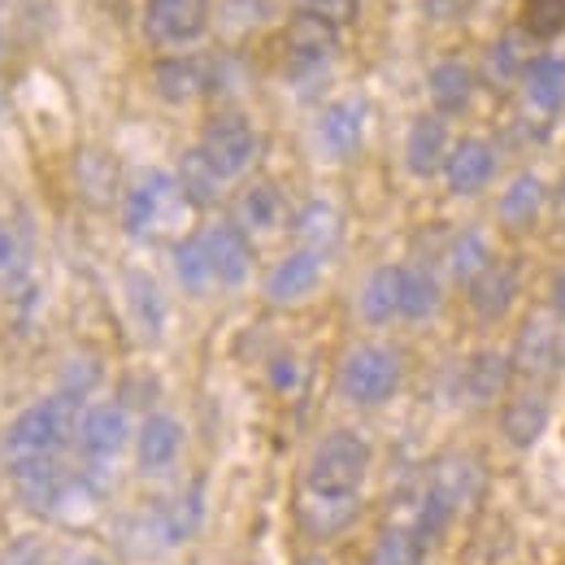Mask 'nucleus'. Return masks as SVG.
Returning <instances> with one entry per match:
<instances>
[{"mask_svg":"<svg viewBox=\"0 0 565 565\" xmlns=\"http://www.w3.org/2000/svg\"><path fill=\"white\" fill-rule=\"evenodd\" d=\"M78 423H83V401L71 392H57V396L22 409L0 439L4 470H22V466H35V461H57L74 444Z\"/></svg>","mask_w":565,"mask_h":565,"instance_id":"f257e3e1","label":"nucleus"},{"mask_svg":"<svg viewBox=\"0 0 565 565\" xmlns=\"http://www.w3.org/2000/svg\"><path fill=\"white\" fill-rule=\"evenodd\" d=\"M365 475H370V444L353 430H335L313 448L305 470V492L309 500H356Z\"/></svg>","mask_w":565,"mask_h":565,"instance_id":"f03ea898","label":"nucleus"},{"mask_svg":"<svg viewBox=\"0 0 565 565\" xmlns=\"http://www.w3.org/2000/svg\"><path fill=\"white\" fill-rule=\"evenodd\" d=\"M401 379H405V365L401 353L387 349V344H361L344 356V370H340V392L361 405V409H379L387 405L396 392H401Z\"/></svg>","mask_w":565,"mask_h":565,"instance_id":"7ed1b4c3","label":"nucleus"},{"mask_svg":"<svg viewBox=\"0 0 565 565\" xmlns=\"http://www.w3.org/2000/svg\"><path fill=\"white\" fill-rule=\"evenodd\" d=\"M183 210H188V196H183L179 179L166 170H148L122 201V226L136 239H157Z\"/></svg>","mask_w":565,"mask_h":565,"instance_id":"20e7f679","label":"nucleus"},{"mask_svg":"<svg viewBox=\"0 0 565 565\" xmlns=\"http://www.w3.org/2000/svg\"><path fill=\"white\" fill-rule=\"evenodd\" d=\"M196 148L205 152V161L217 170V179L231 183V179H239L257 161L262 140H257V131H253V122L244 114H217V118L205 122V136H201Z\"/></svg>","mask_w":565,"mask_h":565,"instance_id":"39448f33","label":"nucleus"},{"mask_svg":"<svg viewBox=\"0 0 565 565\" xmlns=\"http://www.w3.org/2000/svg\"><path fill=\"white\" fill-rule=\"evenodd\" d=\"M335 44H340V26H331L327 18H313V13H296L287 26H282V62L291 78H309V74L327 71V62L335 57Z\"/></svg>","mask_w":565,"mask_h":565,"instance_id":"423d86ee","label":"nucleus"},{"mask_svg":"<svg viewBox=\"0 0 565 565\" xmlns=\"http://www.w3.org/2000/svg\"><path fill=\"white\" fill-rule=\"evenodd\" d=\"M210 31V0H143V35L157 49H188Z\"/></svg>","mask_w":565,"mask_h":565,"instance_id":"0eeeda50","label":"nucleus"},{"mask_svg":"<svg viewBox=\"0 0 565 565\" xmlns=\"http://www.w3.org/2000/svg\"><path fill=\"white\" fill-rule=\"evenodd\" d=\"M365 127H370V105L361 96H344L331 100L318 118V148L331 161H349L356 148L365 143Z\"/></svg>","mask_w":565,"mask_h":565,"instance_id":"6e6552de","label":"nucleus"},{"mask_svg":"<svg viewBox=\"0 0 565 565\" xmlns=\"http://www.w3.org/2000/svg\"><path fill=\"white\" fill-rule=\"evenodd\" d=\"M201 244L210 253V270L217 287H244L253 279V244L235 222H213L201 231Z\"/></svg>","mask_w":565,"mask_h":565,"instance_id":"1a4fd4ad","label":"nucleus"},{"mask_svg":"<svg viewBox=\"0 0 565 565\" xmlns=\"http://www.w3.org/2000/svg\"><path fill=\"white\" fill-rule=\"evenodd\" d=\"M127 439H131V418H127L122 405H92V409L83 414V423H78V435H74L78 452H83L92 466L114 461V457L127 448Z\"/></svg>","mask_w":565,"mask_h":565,"instance_id":"9d476101","label":"nucleus"},{"mask_svg":"<svg viewBox=\"0 0 565 565\" xmlns=\"http://www.w3.org/2000/svg\"><path fill=\"white\" fill-rule=\"evenodd\" d=\"M201 522H205V492H201V488H192V492L157 504V509L143 518V526H148V535L157 540V548H179V544L196 540V535H201Z\"/></svg>","mask_w":565,"mask_h":565,"instance_id":"9b49d317","label":"nucleus"},{"mask_svg":"<svg viewBox=\"0 0 565 565\" xmlns=\"http://www.w3.org/2000/svg\"><path fill=\"white\" fill-rule=\"evenodd\" d=\"M562 361H565L562 327H557L553 318H544V313L526 318V327L518 331V344H513V370H522V374H531V379H544V374H553Z\"/></svg>","mask_w":565,"mask_h":565,"instance_id":"f8f14e48","label":"nucleus"},{"mask_svg":"<svg viewBox=\"0 0 565 565\" xmlns=\"http://www.w3.org/2000/svg\"><path fill=\"white\" fill-rule=\"evenodd\" d=\"M9 479H13V488H18L22 504L31 513H53L74 492V479L71 470L62 466V457L57 461H35V466H22V470H9Z\"/></svg>","mask_w":565,"mask_h":565,"instance_id":"ddd939ff","label":"nucleus"},{"mask_svg":"<svg viewBox=\"0 0 565 565\" xmlns=\"http://www.w3.org/2000/svg\"><path fill=\"white\" fill-rule=\"evenodd\" d=\"M444 179H448V192L452 196H479L495 179V148L488 140H479V136L452 143L448 166H444Z\"/></svg>","mask_w":565,"mask_h":565,"instance_id":"4468645a","label":"nucleus"},{"mask_svg":"<svg viewBox=\"0 0 565 565\" xmlns=\"http://www.w3.org/2000/svg\"><path fill=\"white\" fill-rule=\"evenodd\" d=\"M183 452V423L174 414H148L136 430V461L143 475H166Z\"/></svg>","mask_w":565,"mask_h":565,"instance_id":"2eb2a0df","label":"nucleus"},{"mask_svg":"<svg viewBox=\"0 0 565 565\" xmlns=\"http://www.w3.org/2000/svg\"><path fill=\"white\" fill-rule=\"evenodd\" d=\"M152 87L170 105H192V100L210 96L213 71L210 62H201V57H166V62L152 66Z\"/></svg>","mask_w":565,"mask_h":565,"instance_id":"dca6fc26","label":"nucleus"},{"mask_svg":"<svg viewBox=\"0 0 565 565\" xmlns=\"http://www.w3.org/2000/svg\"><path fill=\"white\" fill-rule=\"evenodd\" d=\"M448 152H452L448 118L423 114V118L409 127V136H405V166H409V174H418V179L439 174V170L448 166Z\"/></svg>","mask_w":565,"mask_h":565,"instance_id":"f3484780","label":"nucleus"},{"mask_svg":"<svg viewBox=\"0 0 565 565\" xmlns=\"http://www.w3.org/2000/svg\"><path fill=\"white\" fill-rule=\"evenodd\" d=\"M322 266L327 262L318 253H305V248H296L291 257H282L279 266L270 270V279H266L270 305H300V300H309L318 291V282H322Z\"/></svg>","mask_w":565,"mask_h":565,"instance_id":"a211bd4d","label":"nucleus"},{"mask_svg":"<svg viewBox=\"0 0 565 565\" xmlns=\"http://www.w3.org/2000/svg\"><path fill=\"white\" fill-rule=\"evenodd\" d=\"M127 313H131V322L140 327L143 340H161L166 335V322H170V305H166V291H161V282L152 279L148 270H127Z\"/></svg>","mask_w":565,"mask_h":565,"instance_id":"6ab92c4d","label":"nucleus"},{"mask_svg":"<svg viewBox=\"0 0 565 565\" xmlns=\"http://www.w3.org/2000/svg\"><path fill=\"white\" fill-rule=\"evenodd\" d=\"M479 488H483V475H479V466H475L470 457H444V461L435 466V475H430L426 500H435L439 509L457 513L461 504H470V500L479 495Z\"/></svg>","mask_w":565,"mask_h":565,"instance_id":"aec40b11","label":"nucleus"},{"mask_svg":"<svg viewBox=\"0 0 565 565\" xmlns=\"http://www.w3.org/2000/svg\"><path fill=\"white\" fill-rule=\"evenodd\" d=\"M291 231H296V239H300L305 253H318L327 262L340 248V239H344V217H340L335 205H327V201H309L305 210L296 213Z\"/></svg>","mask_w":565,"mask_h":565,"instance_id":"412c9836","label":"nucleus"},{"mask_svg":"<svg viewBox=\"0 0 565 565\" xmlns=\"http://www.w3.org/2000/svg\"><path fill=\"white\" fill-rule=\"evenodd\" d=\"M426 92H430V105L439 118L461 114L475 100V71L466 62H439L426 74Z\"/></svg>","mask_w":565,"mask_h":565,"instance_id":"4be33fe9","label":"nucleus"},{"mask_svg":"<svg viewBox=\"0 0 565 565\" xmlns=\"http://www.w3.org/2000/svg\"><path fill=\"white\" fill-rule=\"evenodd\" d=\"M518 296V266L509 262H492L483 275L470 279V309L479 318H500Z\"/></svg>","mask_w":565,"mask_h":565,"instance_id":"5701e85b","label":"nucleus"},{"mask_svg":"<svg viewBox=\"0 0 565 565\" xmlns=\"http://www.w3.org/2000/svg\"><path fill=\"white\" fill-rule=\"evenodd\" d=\"M513 379V361L500 353H475L466 361V374H461V392L475 401V405H492L504 396Z\"/></svg>","mask_w":565,"mask_h":565,"instance_id":"b1692460","label":"nucleus"},{"mask_svg":"<svg viewBox=\"0 0 565 565\" xmlns=\"http://www.w3.org/2000/svg\"><path fill=\"white\" fill-rule=\"evenodd\" d=\"M282 192L275 183H253V188H244V196H239V210H235V226L244 231V235H270V231H279L282 226Z\"/></svg>","mask_w":565,"mask_h":565,"instance_id":"393cba45","label":"nucleus"},{"mask_svg":"<svg viewBox=\"0 0 565 565\" xmlns=\"http://www.w3.org/2000/svg\"><path fill=\"white\" fill-rule=\"evenodd\" d=\"M522 87H526V100L540 109V114H562L565 109V57H535L526 74H522Z\"/></svg>","mask_w":565,"mask_h":565,"instance_id":"a878e982","label":"nucleus"},{"mask_svg":"<svg viewBox=\"0 0 565 565\" xmlns=\"http://www.w3.org/2000/svg\"><path fill=\"white\" fill-rule=\"evenodd\" d=\"M31 282V235L18 222H0V291L18 296Z\"/></svg>","mask_w":565,"mask_h":565,"instance_id":"bb28decb","label":"nucleus"},{"mask_svg":"<svg viewBox=\"0 0 565 565\" xmlns=\"http://www.w3.org/2000/svg\"><path fill=\"white\" fill-rule=\"evenodd\" d=\"M361 318L370 327H383L392 318H401V266H379L365 287H361Z\"/></svg>","mask_w":565,"mask_h":565,"instance_id":"cd10ccee","label":"nucleus"},{"mask_svg":"<svg viewBox=\"0 0 565 565\" xmlns=\"http://www.w3.org/2000/svg\"><path fill=\"white\" fill-rule=\"evenodd\" d=\"M544 210V183L535 179V174H518L509 188H504V196H500V222L509 226V231H526V226H535V217Z\"/></svg>","mask_w":565,"mask_h":565,"instance_id":"c85d7f7f","label":"nucleus"},{"mask_svg":"<svg viewBox=\"0 0 565 565\" xmlns=\"http://www.w3.org/2000/svg\"><path fill=\"white\" fill-rule=\"evenodd\" d=\"M548 426V405L540 396H513L500 414V430L513 448H531Z\"/></svg>","mask_w":565,"mask_h":565,"instance_id":"c756f323","label":"nucleus"},{"mask_svg":"<svg viewBox=\"0 0 565 565\" xmlns=\"http://www.w3.org/2000/svg\"><path fill=\"white\" fill-rule=\"evenodd\" d=\"M179 188H183V196H188V205H196V210H210L213 201L222 196V179H217V170H213L210 161H205V152L201 148H188L183 152V161H179Z\"/></svg>","mask_w":565,"mask_h":565,"instance_id":"7c9ffc66","label":"nucleus"},{"mask_svg":"<svg viewBox=\"0 0 565 565\" xmlns=\"http://www.w3.org/2000/svg\"><path fill=\"white\" fill-rule=\"evenodd\" d=\"M439 309V279L423 266H405L401 270V318L423 322Z\"/></svg>","mask_w":565,"mask_h":565,"instance_id":"2f4dec72","label":"nucleus"},{"mask_svg":"<svg viewBox=\"0 0 565 565\" xmlns=\"http://www.w3.org/2000/svg\"><path fill=\"white\" fill-rule=\"evenodd\" d=\"M174 275H179V282H183L192 296H205L210 287H217L210 270V253H205L201 235H188V239L174 244Z\"/></svg>","mask_w":565,"mask_h":565,"instance_id":"473e14b6","label":"nucleus"},{"mask_svg":"<svg viewBox=\"0 0 565 565\" xmlns=\"http://www.w3.org/2000/svg\"><path fill=\"white\" fill-rule=\"evenodd\" d=\"M448 266H452V279H461V282L483 275V270L492 266V244H488V235H479V231L457 235L452 248H448Z\"/></svg>","mask_w":565,"mask_h":565,"instance_id":"72a5a7b5","label":"nucleus"},{"mask_svg":"<svg viewBox=\"0 0 565 565\" xmlns=\"http://www.w3.org/2000/svg\"><path fill=\"white\" fill-rule=\"evenodd\" d=\"M522 26L531 40H557L565 31V0H522Z\"/></svg>","mask_w":565,"mask_h":565,"instance_id":"f704fd0d","label":"nucleus"},{"mask_svg":"<svg viewBox=\"0 0 565 565\" xmlns=\"http://www.w3.org/2000/svg\"><path fill=\"white\" fill-rule=\"evenodd\" d=\"M370 565H423V540H418V531H387L374 544Z\"/></svg>","mask_w":565,"mask_h":565,"instance_id":"c9c22d12","label":"nucleus"},{"mask_svg":"<svg viewBox=\"0 0 565 565\" xmlns=\"http://www.w3.org/2000/svg\"><path fill=\"white\" fill-rule=\"evenodd\" d=\"M275 4L270 0H222V26L226 31H253L262 22H270Z\"/></svg>","mask_w":565,"mask_h":565,"instance_id":"e433bc0d","label":"nucleus"},{"mask_svg":"<svg viewBox=\"0 0 565 565\" xmlns=\"http://www.w3.org/2000/svg\"><path fill=\"white\" fill-rule=\"evenodd\" d=\"M100 383V361L96 356H74L71 370H66V383H62V392H71L78 401H87V392Z\"/></svg>","mask_w":565,"mask_h":565,"instance_id":"4c0bfd02","label":"nucleus"},{"mask_svg":"<svg viewBox=\"0 0 565 565\" xmlns=\"http://www.w3.org/2000/svg\"><path fill=\"white\" fill-rule=\"evenodd\" d=\"M0 565H49V544L40 535H22L0 553Z\"/></svg>","mask_w":565,"mask_h":565,"instance_id":"58836bf2","label":"nucleus"},{"mask_svg":"<svg viewBox=\"0 0 565 565\" xmlns=\"http://www.w3.org/2000/svg\"><path fill=\"white\" fill-rule=\"evenodd\" d=\"M305 13H313V18H327L331 26H340V22H353L356 9H361V0H296Z\"/></svg>","mask_w":565,"mask_h":565,"instance_id":"ea45409f","label":"nucleus"},{"mask_svg":"<svg viewBox=\"0 0 565 565\" xmlns=\"http://www.w3.org/2000/svg\"><path fill=\"white\" fill-rule=\"evenodd\" d=\"M518 49H522V40H500V44H495L492 71L500 74L504 83H509L513 74H526V66H531V62H522V53H518Z\"/></svg>","mask_w":565,"mask_h":565,"instance_id":"a19ab883","label":"nucleus"},{"mask_svg":"<svg viewBox=\"0 0 565 565\" xmlns=\"http://www.w3.org/2000/svg\"><path fill=\"white\" fill-rule=\"evenodd\" d=\"M470 4H475V0H423L430 22H457V18L470 13Z\"/></svg>","mask_w":565,"mask_h":565,"instance_id":"79ce46f5","label":"nucleus"},{"mask_svg":"<svg viewBox=\"0 0 565 565\" xmlns=\"http://www.w3.org/2000/svg\"><path fill=\"white\" fill-rule=\"evenodd\" d=\"M270 379H275V387H279V392H291V387L300 383V365H296V356H275Z\"/></svg>","mask_w":565,"mask_h":565,"instance_id":"37998d69","label":"nucleus"},{"mask_svg":"<svg viewBox=\"0 0 565 565\" xmlns=\"http://www.w3.org/2000/svg\"><path fill=\"white\" fill-rule=\"evenodd\" d=\"M553 305H557V313L565 318V275H557V282H553Z\"/></svg>","mask_w":565,"mask_h":565,"instance_id":"c03bdc74","label":"nucleus"},{"mask_svg":"<svg viewBox=\"0 0 565 565\" xmlns=\"http://www.w3.org/2000/svg\"><path fill=\"white\" fill-rule=\"evenodd\" d=\"M66 565H109L105 557H96V553H78V557H71Z\"/></svg>","mask_w":565,"mask_h":565,"instance_id":"a18cd8bd","label":"nucleus"},{"mask_svg":"<svg viewBox=\"0 0 565 565\" xmlns=\"http://www.w3.org/2000/svg\"><path fill=\"white\" fill-rule=\"evenodd\" d=\"M0 118H4V87H0Z\"/></svg>","mask_w":565,"mask_h":565,"instance_id":"49530a36","label":"nucleus"},{"mask_svg":"<svg viewBox=\"0 0 565 565\" xmlns=\"http://www.w3.org/2000/svg\"><path fill=\"white\" fill-rule=\"evenodd\" d=\"M305 565H322V562H305Z\"/></svg>","mask_w":565,"mask_h":565,"instance_id":"de8ad7c7","label":"nucleus"}]
</instances>
